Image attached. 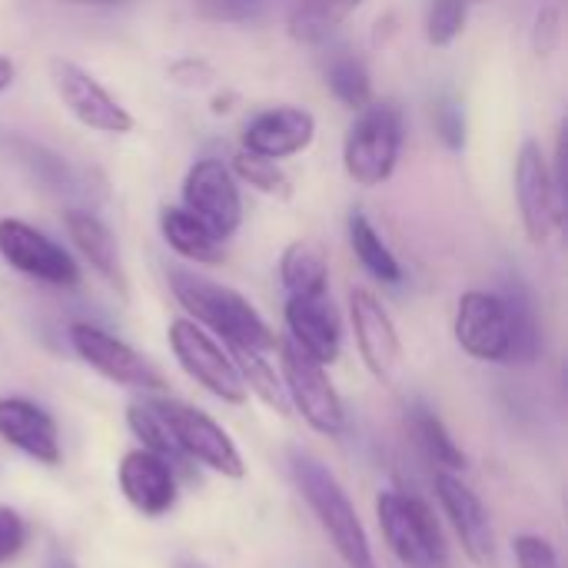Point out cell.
<instances>
[{
  "label": "cell",
  "instance_id": "obj_38",
  "mask_svg": "<svg viewBox=\"0 0 568 568\" xmlns=\"http://www.w3.org/2000/svg\"><path fill=\"white\" fill-rule=\"evenodd\" d=\"M40 568H77V562H73L67 552H60V549H50V552L43 556V566Z\"/></svg>",
  "mask_w": 568,
  "mask_h": 568
},
{
  "label": "cell",
  "instance_id": "obj_8",
  "mask_svg": "<svg viewBox=\"0 0 568 568\" xmlns=\"http://www.w3.org/2000/svg\"><path fill=\"white\" fill-rule=\"evenodd\" d=\"M0 260L7 266H13L17 273L40 280L47 286H57V290H70L80 283L77 260L60 243H53L47 233H40L30 223L13 220V216L0 220Z\"/></svg>",
  "mask_w": 568,
  "mask_h": 568
},
{
  "label": "cell",
  "instance_id": "obj_29",
  "mask_svg": "<svg viewBox=\"0 0 568 568\" xmlns=\"http://www.w3.org/2000/svg\"><path fill=\"white\" fill-rule=\"evenodd\" d=\"M230 359H233V366H236L246 393H256L270 409H276V413L286 416L290 403H286V393H283V379L266 363V353H256V349H230Z\"/></svg>",
  "mask_w": 568,
  "mask_h": 568
},
{
  "label": "cell",
  "instance_id": "obj_22",
  "mask_svg": "<svg viewBox=\"0 0 568 568\" xmlns=\"http://www.w3.org/2000/svg\"><path fill=\"white\" fill-rule=\"evenodd\" d=\"M506 313H509V329H513V363H532L539 356L542 336H539V313L532 290L523 283V276H506L499 290Z\"/></svg>",
  "mask_w": 568,
  "mask_h": 568
},
{
  "label": "cell",
  "instance_id": "obj_28",
  "mask_svg": "<svg viewBox=\"0 0 568 568\" xmlns=\"http://www.w3.org/2000/svg\"><path fill=\"white\" fill-rule=\"evenodd\" d=\"M126 426H130V433L143 443V449H150V453H156L160 459H166V463L173 466V473H186V469L193 466V463H186V456H183L180 446L173 443L166 423L160 419V413H156V406H153L150 399L130 403V406H126Z\"/></svg>",
  "mask_w": 568,
  "mask_h": 568
},
{
  "label": "cell",
  "instance_id": "obj_3",
  "mask_svg": "<svg viewBox=\"0 0 568 568\" xmlns=\"http://www.w3.org/2000/svg\"><path fill=\"white\" fill-rule=\"evenodd\" d=\"M379 532L403 568H449V546L436 513L406 493H379Z\"/></svg>",
  "mask_w": 568,
  "mask_h": 568
},
{
  "label": "cell",
  "instance_id": "obj_10",
  "mask_svg": "<svg viewBox=\"0 0 568 568\" xmlns=\"http://www.w3.org/2000/svg\"><path fill=\"white\" fill-rule=\"evenodd\" d=\"M516 200H519V213H523V226L529 240L549 243L562 220V193L536 140H526L516 156Z\"/></svg>",
  "mask_w": 568,
  "mask_h": 568
},
{
  "label": "cell",
  "instance_id": "obj_27",
  "mask_svg": "<svg viewBox=\"0 0 568 568\" xmlns=\"http://www.w3.org/2000/svg\"><path fill=\"white\" fill-rule=\"evenodd\" d=\"M326 87L349 110H363L366 103H373L369 70H366V63L353 50H333L326 57Z\"/></svg>",
  "mask_w": 568,
  "mask_h": 568
},
{
  "label": "cell",
  "instance_id": "obj_34",
  "mask_svg": "<svg viewBox=\"0 0 568 568\" xmlns=\"http://www.w3.org/2000/svg\"><path fill=\"white\" fill-rule=\"evenodd\" d=\"M513 552L519 568H562L556 546L542 536H519L513 542Z\"/></svg>",
  "mask_w": 568,
  "mask_h": 568
},
{
  "label": "cell",
  "instance_id": "obj_4",
  "mask_svg": "<svg viewBox=\"0 0 568 568\" xmlns=\"http://www.w3.org/2000/svg\"><path fill=\"white\" fill-rule=\"evenodd\" d=\"M403 150V113L396 103H366L346 133L343 163L359 186H379L393 176Z\"/></svg>",
  "mask_w": 568,
  "mask_h": 568
},
{
  "label": "cell",
  "instance_id": "obj_19",
  "mask_svg": "<svg viewBox=\"0 0 568 568\" xmlns=\"http://www.w3.org/2000/svg\"><path fill=\"white\" fill-rule=\"evenodd\" d=\"M316 136V116L303 106H273L256 113L243 130V150L263 160H286Z\"/></svg>",
  "mask_w": 568,
  "mask_h": 568
},
{
  "label": "cell",
  "instance_id": "obj_6",
  "mask_svg": "<svg viewBox=\"0 0 568 568\" xmlns=\"http://www.w3.org/2000/svg\"><path fill=\"white\" fill-rule=\"evenodd\" d=\"M280 373H283L280 379H283L286 403L296 406L306 426L316 429L320 436H339L346 426V409L333 379L326 376V366L310 359L303 349H296L286 339L280 346Z\"/></svg>",
  "mask_w": 568,
  "mask_h": 568
},
{
  "label": "cell",
  "instance_id": "obj_40",
  "mask_svg": "<svg viewBox=\"0 0 568 568\" xmlns=\"http://www.w3.org/2000/svg\"><path fill=\"white\" fill-rule=\"evenodd\" d=\"M67 3H97L100 7V3H116V0H67Z\"/></svg>",
  "mask_w": 568,
  "mask_h": 568
},
{
  "label": "cell",
  "instance_id": "obj_5",
  "mask_svg": "<svg viewBox=\"0 0 568 568\" xmlns=\"http://www.w3.org/2000/svg\"><path fill=\"white\" fill-rule=\"evenodd\" d=\"M160 413V419L166 423L173 443L180 446V453L186 456V463H200L210 473H220L226 479H243L246 466L243 456L236 449V443L230 439V433L206 416L196 406H186L180 399H150Z\"/></svg>",
  "mask_w": 568,
  "mask_h": 568
},
{
  "label": "cell",
  "instance_id": "obj_18",
  "mask_svg": "<svg viewBox=\"0 0 568 568\" xmlns=\"http://www.w3.org/2000/svg\"><path fill=\"white\" fill-rule=\"evenodd\" d=\"M116 483L123 499L143 516H163L176 506V473L150 449H130L120 459Z\"/></svg>",
  "mask_w": 568,
  "mask_h": 568
},
{
  "label": "cell",
  "instance_id": "obj_35",
  "mask_svg": "<svg viewBox=\"0 0 568 568\" xmlns=\"http://www.w3.org/2000/svg\"><path fill=\"white\" fill-rule=\"evenodd\" d=\"M27 546V523L17 509L0 506V566H10Z\"/></svg>",
  "mask_w": 568,
  "mask_h": 568
},
{
  "label": "cell",
  "instance_id": "obj_30",
  "mask_svg": "<svg viewBox=\"0 0 568 568\" xmlns=\"http://www.w3.org/2000/svg\"><path fill=\"white\" fill-rule=\"evenodd\" d=\"M13 153L17 160L50 190H70L73 186V176H70V166L63 156L50 153L47 146L40 143H30V140H13Z\"/></svg>",
  "mask_w": 568,
  "mask_h": 568
},
{
  "label": "cell",
  "instance_id": "obj_32",
  "mask_svg": "<svg viewBox=\"0 0 568 568\" xmlns=\"http://www.w3.org/2000/svg\"><path fill=\"white\" fill-rule=\"evenodd\" d=\"M233 166H236V173H240L250 186H256V190H263V193H270V196H290V180L276 170L273 160H263V156H253V153L240 150V153L233 156Z\"/></svg>",
  "mask_w": 568,
  "mask_h": 568
},
{
  "label": "cell",
  "instance_id": "obj_9",
  "mask_svg": "<svg viewBox=\"0 0 568 568\" xmlns=\"http://www.w3.org/2000/svg\"><path fill=\"white\" fill-rule=\"evenodd\" d=\"M183 203L220 240H230L243 223L240 186H236V180L223 160L203 156L190 166V173L183 180Z\"/></svg>",
  "mask_w": 568,
  "mask_h": 568
},
{
  "label": "cell",
  "instance_id": "obj_13",
  "mask_svg": "<svg viewBox=\"0 0 568 568\" xmlns=\"http://www.w3.org/2000/svg\"><path fill=\"white\" fill-rule=\"evenodd\" d=\"M50 80H53V90L63 100V106L83 126H90L97 133H126L133 126V116L126 113V106H120L106 93V87H100L97 77H90L83 67H77L70 60H53Z\"/></svg>",
  "mask_w": 568,
  "mask_h": 568
},
{
  "label": "cell",
  "instance_id": "obj_33",
  "mask_svg": "<svg viewBox=\"0 0 568 568\" xmlns=\"http://www.w3.org/2000/svg\"><path fill=\"white\" fill-rule=\"evenodd\" d=\"M280 0H200V13L220 23H246L270 13Z\"/></svg>",
  "mask_w": 568,
  "mask_h": 568
},
{
  "label": "cell",
  "instance_id": "obj_23",
  "mask_svg": "<svg viewBox=\"0 0 568 568\" xmlns=\"http://www.w3.org/2000/svg\"><path fill=\"white\" fill-rule=\"evenodd\" d=\"M280 280L286 296H316L329 293V266L316 243L296 240L280 256Z\"/></svg>",
  "mask_w": 568,
  "mask_h": 568
},
{
  "label": "cell",
  "instance_id": "obj_26",
  "mask_svg": "<svg viewBox=\"0 0 568 568\" xmlns=\"http://www.w3.org/2000/svg\"><path fill=\"white\" fill-rule=\"evenodd\" d=\"M409 433L416 439V446L423 449V456L439 469V473H459L466 466L463 449L456 446V439L449 436V429L443 426V419L426 409V406H413L409 409Z\"/></svg>",
  "mask_w": 568,
  "mask_h": 568
},
{
  "label": "cell",
  "instance_id": "obj_1",
  "mask_svg": "<svg viewBox=\"0 0 568 568\" xmlns=\"http://www.w3.org/2000/svg\"><path fill=\"white\" fill-rule=\"evenodd\" d=\"M170 290H173L176 303L196 320V326L213 329L230 349L270 353L276 346V336L266 326V320L236 290L220 286L190 270H170Z\"/></svg>",
  "mask_w": 568,
  "mask_h": 568
},
{
  "label": "cell",
  "instance_id": "obj_39",
  "mask_svg": "<svg viewBox=\"0 0 568 568\" xmlns=\"http://www.w3.org/2000/svg\"><path fill=\"white\" fill-rule=\"evenodd\" d=\"M13 83V63L7 57H0V93Z\"/></svg>",
  "mask_w": 568,
  "mask_h": 568
},
{
  "label": "cell",
  "instance_id": "obj_24",
  "mask_svg": "<svg viewBox=\"0 0 568 568\" xmlns=\"http://www.w3.org/2000/svg\"><path fill=\"white\" fill-rule=\"evenodd\" d=\"M363 0H290V33L300 43L329 40Z\"/></svg>",
  "mask_w": 568,
  "mask_h": 568
},
{
  "label": "cell",
  "instance_id": "obj_21",
  "mask_svg": "<svg viewBox=\"0 0 568 568\" xmlns=\"http://www.w3.org/2000/svg\"><path fill=\"white\" fill-rule=\"evenodd\" d=\"M160 233L170 243V250H176L190 263L213 266L223 260V240L206 223H200L186 206H166L160 213Z\"/></svg>",
  "mask_w": 568,
  "mask_h": 568
},
{
  "label": "cell",
  "instance_id": "obj_2",
  "mask_svg": "<svg viewBox=\"0 0 568 568\" xmlns=\"http://www.w3.org/2000/svg\"><path fill=\"white\" fill-rule=\"evenodd\" d=\"M290 473H293L300 496L306 499L310 513L316 516L320 529L326 532V539L333 542L336 556L346 562V568H376L369 536L359 523L356 506L339 486V479L316 456L300 453V449L290 456Z\"/></svg>",
  "mask_w": 568,
  "mask_h": 568
},
{
  "label": "cell",
  "instance_id": "obj_15",
  "mask_svg": "<svg viewBox=\"0 0 568 568\" xmlns=\"http://www.w3.org/2000/svg\"><path fill=\"white\" fill-rule=\"evenodd\" d=\"M349 320H353L356 346H359V356H363L366 369L376 379L389 383L393 373L399 369V356H403L399 333H396L389 313L383 310V303L369 290L356 286L349 293Z\"/></svg>",
  "mask_w": 568,
  "mask_h": 568
},
{
  "label": "cell",
  "instance_id": "obj_36",
  "mask_svg": "<svg viewBox=\"0 0 568 568\" xmlns=\"http://www.w3.org/2000/svg\"><path fill=\"white\" fill-rule=\"evenodd\" d=\"M436 126H439V136L453 150L466 146V113H463V106L456 100H439L436 103Z\"/></svg>",
  "mask_w": 568,
  "mask_h": 568
},
{
  "label": "cell",
  "instance_id": "obj_17",
  "mask_svg": "<svg viewBox=\"0 0 568 568\" xmlns=\"http://www.w3.org/2000/svg\"><path fill=\"white\" fill-rule=\"evenodd\" d=\"M0 439L40 466H57L63 456L57 419L23 396H0Z\"/></svg>",
  "mask_w": 568,
  "mask_h": 568
},
{
  "label": "cell",
  "instance_id": "obj_14",
  "mask_svg": "<svg viewBox=\"0 0 568 568\" xmlns=\"http://www.w3.org/2000/svg\"><path fill=\"white\" fill-rule=\"evenodd\" d=\"M436 496L463 542V552L479 568L496 566V529L483 499L456 473H436Z\"/></svg>",
  "mask_w": 568,
  "mask_h": 568
},
{
  "label": "cell",
  "instance_id": "obj_12",
  "mask_svg": "<svg viewBox=\"0 0 568 568\" xmlns=\"http://www.w3.org/2000/svg\"><path fill=\"white\" fill-rule=\"evenodd\" d=\"M70 346L73 353L97 369L103 379L126 386V389H163V376L123 339L110 336L106 329L93 326V323H73L70 326Z\"/></svg>",
  "mask_w": 568,
  "mask_h": 568
},
{
  "label": "cell",
  "instance_id": "obj_31",
  "mask_svg": "<svg viewBox=\"0 0 568 568\" xmlns=\"http://www.w3.org/2000/svg\"><path fill=\"white\" fill-rule=\"evenodd\" d=\"M466 13H469V0H433L429 20H426L429 43H436V47L453 43L466 27Z\"/></svg>",
  "mask_w": 568,
  "mask_h": 568
},
{
  "label": "cell",
  "instance_id": "obj_16",
  "mask_svg": "<svg viewBox=\"0 0 568 568\" xmlns=\"http://www.w3.org/2000/svg\"><path fill=\"white\" fill-rule=\"evenodd\" d=\"M286 329H290V343L296 349H303L310 359H316L323 366L339 359L343 323H339V313H336L329 293L290 296L286 300Z\"/></svg>",
  "mask_w": 568,
  "mask_h": 568
},
{
  "label": "cell",
  "instance_id": "obj_37",
  "mask_svg": "<svg viewBox=\"0 0 568 568\" xmlns=\"http://www.w3.org/2000/svg\"><path fill=\"white\" fill-rule=\"evenodd\" d=\"M559 10L556 7H546L539 10L536 17V30H532V43H536V53H549L556 43H559Z\"/></svg>",
  "mask_w": 568,
  "mask_h": 568
},
{
  "label": "cell",
  "instance_id": "obj_7",
  "mask_svg": "<svg viewBox=\"0 0 568 568\" xmlns=\"http://www.w3.org/2000/svg\"><path fill=\"white\" fill-rule=\"evenodd\" d=\"M166 339H170V349H173L180 369L196 386H203L210 396H216L230 406L246 403V386H243L230 353L203 326H196L193 320H173L166 329Z\"/></svg>",
  "mask_w": 568,
  "mask_h": 568
},
{
  "label": "cell",
  "instance_id": "obj_11",
  "mask_svg": "<svg viewBox=\"0 0 568 568\" xmlns=\"http://www.w3.org/2000/svg\"><path fill=\"white\" fill-rule=\"evenodd\" d=\"M456 343L479 363H513V329L499 293L469 290L456 306Z\"/></svg>",
  "mask_w": 568,
  "mask_h": 568
},
{
  "label": "cell",
  "instance_id": "obj_25",
  "mask_svg": "<svg viewBox=\"0 0 568 568\" xmlns=\"http://www.w3.org/2000/svg\"><path fill=\"white\" fill-rule=\"evenodd\" d=\"M349 246H353L356 260L366 266L369 276H376L379 283H389V286H399V283H403V266H399V260H396L393 250L383 243V236L376 233V226L369 223V216L359 213V210L349 213Z\"/></svg>",
  "mask_w": 568,
  "mask_h": 568
},
{
  "label": "cell",
  "instance_id": "obj_20",
  "mask_svg": "<svg viewBox=\"0 0 568 568\" xmlns=\"http://www.w3.org/2000/svg\"><path fill=\"white\" fill-rule=\"evenodd\" d=\"M63 226H67V236L73 240V246L80 250V256L90 263V270H93L106 286H113L120 296H126V273H123L120 246H116L113 233L106 230V223L97 220L93 213L67 210V213H63Z\"/></svg>",
  "mask_w": 568,
  "mask_h": 568
}]
</instances>
